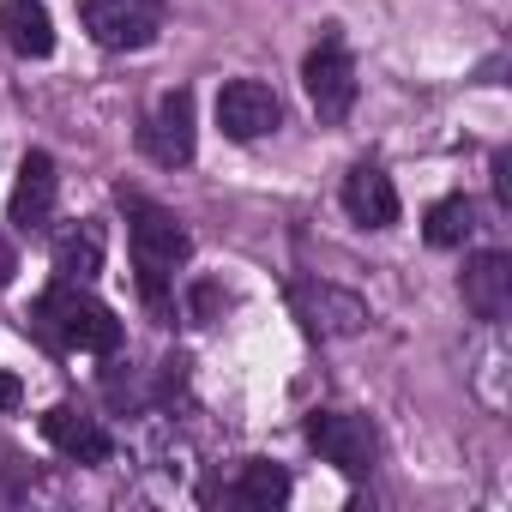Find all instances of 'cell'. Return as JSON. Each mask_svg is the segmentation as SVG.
Returning <instances> with one entry per match:
<instances>
[{
	"instance_id": "obj_11",
	"label": "cell",
	"mask_w": 512,
	"mask_h": 512,
	"mask_svg": "<svg viewBox=\"0 0 512 512\" xmlns=\"http://www.w3.org/2000/svg\"><path fill=\"white\" fill-rule=\"evenodd\" d=\"M344 211L362 229H392L398 223V187H392V175L374 169V163H356L344 175Z\"/></svg>"
},
{
	"instance_id": "obj_9",
	"label": "cell",
	"mask_w": 512,
	"mask_h": 512,
	"mask_svg": "<svg viewBox=\"0 0 512 512\" xmlns=\"http://www.w3.org/2000/svg\"><path fill=\"white\" fill-rule=\"evenodd\" d=\"M43 440H49L55 452H67L73 464H109V452H115L109 428H103L97 416L73 410V404H55V410L43 416Z\"/></svg>"
},
{
	"instance_id": "obj_6",
	"label": "cell",
	"mask_w": 512,
	"mask_h": 512,
	"mask_svg": "<svg viewBox=\"0 0 512 512\" xmlns=\"http://www.w3.org/2000/svg\"><path fill=\"white\" fill-rule=\"evenodd\" d=\"M302 91H308V103H314L320 121H344L350 115V103H356V67H350V55H344L338 37H326L302 61Z\"/></svg>"
},
{
	"instance_id": "obj_17",
	"label": "cell",
	"mask_w": 512,
	"mask_h": 512,
	"mask_svg": "<svg viewBox=\"0 0 512 512\" xmlns=\"http://www.w3.org/2000/svg\"><path fill=\"white\" fill-rule=\"evenodd\" d=\"M217 314V284H199L193 290V320H211Z\"/></svg>"
},
{
	"instance_id": "obj_8",
	"label": "cell",
	"mask_w": 512,
	"mask_h": 512,
	"mask_svg": "<svg viewBox=\"0 0 512 512\" xmlns=\"http://www.w3.org/2000/svg\"><path fill=\"white\" fill-rule=\"evenodd\" d=\"M278 121H284V109H278L272 85H260V79H229V85L217 91V127H223L235 145L266 139Z\"/></svg>"
},
{
	"instance_id": "obj_2",
	"label": "cell",
	"mask_w": 512,
	"mask_h": 512,
	"mask_svg": "<svg viewBox=\"0 0 512 512\" xmlns=\"http://www.w3.org/2000/svg\"><path fill=\"white\" fill-rule=\"evenodd\" d=\"M127 199V193H121ZM127 223H133V260H139V290L145 302L169 320V296H163V278L175 266H187V253H193V235L181 229L175 211L163 205H145V199H127Z\"/></svg>"
},
{
	"instance_id": "obj_4",
	"label": "cell",
	"mask_w": 512,
	"mask_h": 512,
	"mask_svg": "<svg viewBox=\"0 0 512 512\" xmlns=\"http://www.w3.org/2000/svg\"><path fill=\"white\" fill-rule=\"evenodd\" d=\"M308 446H314L326 464H338L344 476H362V470H374V458H380L374 422H368V416H350V410H314V416H308Z\"/></svg>"
},
{
	"instance_id": "obj_3",
	"label": "cell",
	"mask_w": 512,
	"mask_h": 512,
	"mask_svg": "<svg viewBox=\"0 0 512 512\" xmlns=\"http://www.w3.org/2000/svg\"><path fill=\"white\" fill-rule=\"evenodd\" d=\"M163 0H79V19L97 49H151L163 31Z\"/></svg>"
},
{
	"instance_id": "obj_10",
	"label": "cell",
	"mask_w": 512,
	"mask_h": 512,
	"mask_svg": "<svg viewBox=\"0 0 512 512\" xmlns=\"http://www.w3.org/2000/svg\"><path fill=\"white\" fill-rule=\"evenodd\" d=\"M464 308L488 326H500L512 314V260L506 253H476L464 266Z\"/></svg>"
},
{
	"instance_id": "obj_15",
	"label": "cell",
	"mask_w": 512,
	"mask_h": 512,
	"mask_svg": "<svg viewBox=\"0 0 512 512\" xmlns=\"http://www.w3.org/2000/svg\"><path fill=\"white\" fill-rule=\"evenodd\" d=\"M235 500L253 506V512L284 506V500H290V470H284V464H266V458L241 464V476H235Z\"/></svg>"
},
{
	"instance_id": "obj_1",
	"label": "cell",
	"mask_w": 512,
	"mask_h": 512,
	"mask_svg": "<svg viewBox=\"0 0 512 512\" xmlns=\"http://www.w3.org/2000/svg\"><path fill=\"white\" fill-rule=\"evenodd\" d=\"M37 326H43L55 344L85 350V356H115V350H121V320H115L85 284H67V278L37 296Z\"/></svg>"
},
{
	"instance_id": "obj_13",
	"label": "cell",
	"mask_w": 512,
	"mask_h": 512,
	"mask_svg": "<svg viewBox=\"0 0 512 512\" xmlns=\"http://www.w3.org/2000/svg\"><path fill=\"white\" fill-rule=\"evenodd\" d=\"M0 43L25 61L55 55V19H49L43 0H7V7H0Z\"/></svg>"
},
{
	"instance_id": "obj_18",
	"label": "cell",
	"mask_w": 512,
	"mask_h": 512,
	"mask_svg": "<svg viewBox=\"0 0 512 512\" xmlns=\"http://www.w3.org/2000/svg\"><path fill=\"white\" fill-rule=\"evenodd\" d=\"M13 272H19V253H13V241H7V235H0V290L13 284Z\"/></svg>"
},
{
	"instance_id": "obj_14",
	"label": "cell",
	"mask_w": 512,
	"mask_h": 512,
	"mask_svg": "<svg viewBox=\"0 0 512 512\" xmlns=\"http://www.w3.org/2000/svg\"><path fill=\"white\" fill-rule=\"evenodd\" d=\"M55 272L67 284H91L103 272V223H79L55 241Z\"/></svg>"
},
{
	"instance_id": "obj_7",
	"label": "cell",
	"mask_w": 512,
	"mask_h": 512,
	"mask_svg": "<svg viewBox=\"0 0 512 512\" xmlns=\"http://www.w3.org/2000/svg\"><path fill=\"white\" fill-rule=\"evenodd\" d=\"M290 308H296V320L308 326V332H320V338H356L362 326H368V302L362 296H350V290H338V284H290Z\"/></svg>"
},
{
	"instance_id": "obj_19",
	"label": "cell",
	"mask_w": 512,
	"mask_h": 512,
	"mask_svg": "<svg viewBox=\"0 0 512 512\" xmlns=\"http://www.w3.org/2000/svg\"><path fill=\"white\" fill-rule=\"evenodd\" d=\"M19 404V380L13 374H0V410H13Z\"/></svg>"
},
{
	"instance_id": "obj_16",
	"label": "cell",
	"mask_w": 512,
	"mask_h": 512,
	"mask_svg": "<svg viewBox=\"0 0 512 512\" xmlns=\"http://www.w3.org/2000/svg\"><path fill=\"white\" fill-rule=\"evenodd\" d=\"M476 229V211H470V199L464 193H452V199H440L434 211H428V223H422V235H428V247H458L464 235Z\"/></svg>"
},
{
	"instance_id": "obj_12",
	"label": "cell",
	"mask_w": 512,
	"mask_h": 512,
	"mask_svg": "<svg viewBox=\"0 0 512 512\" xmlns=\"http://www.w3.org/2000/svg\"><path fill=\"white\" fill-rule=\"evenodd\" d=\"M55 193H61L55 157H49V151H31L25 169H19V187H13V223H19V229H43V223L55 217Z\"/></svg>"
},
{
	"instance_id": "obj_5",
	"label": "cell",
	"mask_w": 512,
	"mask_h": 512,
	"mask_svg": "<svg viewBox=\"0 0 512 512\" xmlns=\"http://www.w3.org/2000/svg\"><path fill=\"white\" fill-rule=\"evenodd\" d=\"M193 145H199V133H193V91L157 97V109L139 127V151L151 163H163V169H181V163H193Z\"/></svg>"
}]
</instances>
